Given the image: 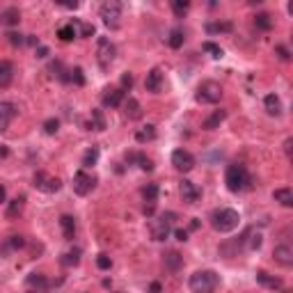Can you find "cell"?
I'll list each match as a JSON object with an SVG mask.
<instances>
[{
    "mask_svg": "<svg viewBox=\"0 0 293 293\" xmlns=\"http://www.w3.org/2000/svg\"><path fill=\"white\" fill-rule=\"evenodd\" d=\"M28 44H30V46H34V48H39V46H41V44H39V39H37L34 34H28Z\"/></svg>",
    "mask_w": 293,
    "mask_h": 293,
    "instance_id": "50",
    "label": "cell"
},
{
    "mask_svg": "<svg viewBox=\"0 0 293 293\" xmlns=\"http://www.w3.org/2000/svg\"><path fill=\"white\" fill-rule=\"evenodd\" d=\"M163 264H165V268H167V271L176 273L181 266H183V257H181L176 250H169V252L163 254Z\"/></svg>",
    "mask_w": 293,
    "mask_h": 293,
    "instance_id": "16",
    "label": "cell"
},
{
    "mask_svg": "<svg viewBox=\"0 0 293 293\" xmlns=\"http://www.w3.org/2000/svg\"><path fill=\"white\" fill-rule=\"evenodd\" d=\"M16 106L14 103H9V101H2L0 103V131H7L9 129V122L14 117H16Z\"/></svg>",
    "mask_w": 293,
    "mask_h": 293,
    "instance_id": "12",
    "label": "cell"
},
{
    "mask_svg": "<svg viewBox=\"0 0 293 293\" xmlns=\"http://www.w3.org/2000/svg\"><path fill=\"white\" fill-rule=\"evenodd\" d=\"M273 259L280 266H284V268H291L293 266V248H289V245H277V248L273 250Z\"/></svg>",
    "mask_w": 293,
    "mask_h": 293,
    "instance_id": "13",
    "label": "cell"
},
{
    "mask_svg": "<svg viewBox=\"0 0 293 293\" xmlns=\"http://www.w3.org/2000/svg\"><path fill=\"white\" fill-rule=\"evenodd\" d=\"M11 78H14V64H11L9 60H2V62H0V87H2V90L9 87Z\"/></svg>",
    "mask_w": 293,
    "mask_h": 293,
    "instance_id": "19",
    "label": "cell"
},
{
    "mask_svg": "<svg viewBox=\"0 0 293 293\" xmlns=\"http://www.w3.org/2000/svg\"><path fill=\"white\" fill-rule=\"evenodd\" d=\"M126 160H129V163H138V167L145 169V172H151V169H153L151 158H146L145 153H140V151H131V153H126Z\"/></svg>",
    "mask_w": 293,
    "mask_h": 293,
    "instance_id": "18",
    "label": "cell"
},
{
    "mask_svg": "<svg viewBox=\"0 0 293 293\" xmlns=\"http://www.w3.org/2000/svg\"><path fill=\"white\" fill-rule=\"evenodd\" d=\"M96 266H99L101 271H110V266H113V259H110L108 254H99V257H96Z\"/></svg>",
    "mask_w": 293,
    "mask_h": 293,
    "instance_id": "43",
    "label": "cell"
},
{
    "mask_svg": "<svg viewBox=\"0 0 293 293\" xmlns=\"http://www.w3.org/2000/svg\"><path fill=\"white\" fill-rule=\"evenodd\" d=\"M183 41H186V37H183V30L174 28V30H172V32H169V37H167V44L172 46V48H181V46H183Z\"/></svg>",
    "mask_w": 293,
    "mask_h": 293,
    "instance_id": "34",
    "label": "cell"
},
{
    "mask_svg": "<svg viewBox=\"0 0 293 293\" xmlns=\"http://www.w3.org/2000/svg\"><path fill=\"white\" fill-rule=\"evenodd\" d=\"M254 25H257L259 30H271L273 28L271 14H257V16H254Z\"/></svg>",
    "mask_w": 293,
    "mask_h": 293,
    "instance_id": "36",
    "label": "cell"
},
{
    "mask_svg": "<svg viewBox=\"0 0 293 293\" xmlns=\"http://www.w3.org/2000/svg\"><path fill=\"white\" fill-rule=\"evenodd\" d=\"M145 87H146V92L158 94L160 87H163V71H160V69H151V71L146 73V78H145Z\"/></svg>",
    "mask_w": 293,
    "mask_h": 293,
    "instance_id": "14",
    "label": "cell"
},
{
    "mask_svg": "<svg viewBox=\"0 0 293 293\" xmlns=\"http://www.w3.org/2000/svg\"><path fill=\"white\" fill-rule=\"evenodd\" d=\"M243 243H245V248L248 250H259L261 248V234L259 231L254 234V229H248L245 234H243Z\"/></svg>",
    "mask_w": 293,
    "mask_h": 293,
    "instance_id": "25",
    "label": "cell"
},
{
    "mask_svg": "<svg viewBox=\"0 0 293 293\" xmlns=\"http://www.w3.org/2000/svg\"><path fill=\"white\" fill-rule=\"evenodd\" d=\"M231 30H234V25H231L229 21H211V23H206V32H209V34L231 32Z\"/></svg>",
    "mask_w": 293,
    "mask_h": 293,
    "instance_id": "29",
    "label": "cell"
},
{
    "mask_svg": "<svg viewBox=\"0 0 293 293\" xmlns=\"http://www.w3.org/2000/svg\"><path fill=\"white\" fill-rule=\"evenodd\" d=\"M287 9H289V14H291V16H293V0H291V2H289V7H287Z\"/></svg>",
    "mask_w": 293,
    "mask_h": 293,
    "instance_id": "55",
    "label": "cell"
},
{
    "mask_svg": "<svg viewBox=\"0 0 293 293\" xmlns=\"http://www.w3.org/2000/svg\"><path fill=\"white\" fill-rule=\"evenodd\" d=\"M96 160H99V149L92 146V149H87L85 156H83V167H92V165H96Z\"/></svg>",
    "mask_w": 293,
    "mask_h": 293,
    "instance_id": "37",
    "label": "cell"
},
{
    "mask_svg": "<svg viewBox=\"0 0 293 293\" xmlns=\"http://www.w3.org/2000/svg\"><path fill=\"white\" fill-rule=\"evenodd\" d=\"M23 204H25V195H18L11 202H7V218H16L23 211Z\"/></svg>",
    "mask_w": 293,
    "mask_h": 293,
    "instance_id": "28",
    "label": "cell"
},
{
    "mask_svg": "<svg viewBox=\"0 0 293 293\" xmlns=\"http://www.w3.org/2000/svg\"><path fill=\"white\" fill-rule=\"evenodd\" d=\"M124 115L129 119H140L142 117V106H140V101H138V99H133V96H129V99H126L124 101Z\"/></svg>",
    "mask_w": 293,
    "mask_h": 293,
    "instance_id": "21",
    "label": "cell"
},
{
    "mask_svg": "<svg viewBox=\"0 0 293 293\" xmlns=\"http://www.w3.org/2000/svg\"><path fill=\"white\" fill-rule=\"evenodd\" d=\"M142 197H145L146 204H156V199H158V183H146V186L142 188Z\"/></svg>",
    "mask_w": 293,
    "mask_h": 293,
    "instance_id": "32",
    "label": "cell"
},
{
    "mask_svg": "<svg viewBox=\"0 0 293 293\" xmlns=\"http://www.w3.org/2000/svg\"><path fill=\"white\" fill-rule=\"evenodd\" d=\"M174 220H176V213H172V211H167V213L160 215L158 222L153 225V229H151L153 241H165V238L169 236V231H172V222H174Z\"/></svg>",
    "mask_w": 293,
    "mask_h": 293,
    "instance_id": "9",
    "label": "cell"
},
{
    "mask_svg": "<svg viewBox=\"0 0 293 293\" xmlns=\"http://www.w3.org/2000/svg\"><path fill=\"white\" fill-rule=\"evenodd\" d=\"M188 9H190V2H188V0H174V2H172V11H174L179 18L183 16Z\"/></svg>",
    "mask_w": 293,
    "mask_h": 293,
    "instance_id": "39",
    "label": "cell"
},
{
    "mask_svg": "<svg viewBox=\"0 0 293 293\" xmlns=\"http://www.w3.org/2000/svg\"><path fill=\"white\" fill-rule=\"evenodd\" d=\"M57 129H60V122H57V119H46L44 122V133L46 136H55Z\"/></svg>",
    "mask_w": 293,
    "mask_h": 293,
    "instance_id": "42",
    "label": "cell"
},
{
    "mask_svg": "<svg viewBox=\"0 0 293 293\" xmlns=\"http://www.w3.org/2000/svg\"><path fill=\"white\" fill-rule=\"evenodd\" d=\"M0 156H2V158H7V156H9V149H7V146H2V151H0Z\"/></svg>",
    "mask_w": 293,
    "mask_h": 293,
    "instance_id": "54",
    "label": "cell"
},
{
    "mask_svg": "<svg viewBox=\"0 0 293 293\" xmlns=\"http://www.w3.org/2000/svg\"><path fill=\"white\" fill-rule=\"evenodd\" d=\"M172 165H174L179 172H190L195 167V156L186 149H174L172 151Z\"/></svg>",
    "mask_w": 293,
    "mask_h": 293,
    "instance_id": "10",
    "label": "cell"
},
{
    "mask_svg": "<svg viewBox=\"0 0 293 293\" xmlns=\"http://www.w3.org/2000/svg\"><path fill=\"white\" fill-rule=\"evenodd\" d=\"M238 222H241V215L234 209H215L213 213H211V225H213V229L220 231V234L234 231L238 227Z\"/></svg>",
    "mask_w": 293,
    "mask_h": 293,
    "instance_id": "3",
    "label": "cell"
},
{
    "mask_svg": "<svg viewBox=\"0 0 293 293\" xmlns=\"http://www.w3.org/2000/svg\"><path fill=\"white\" fill-rule=\"evenodd\" d=\"M275 53L280 55V60H284V62H289V60H291V55H289V51L284 48V46H277V48H275Z\"/></svg>",
    "mask_w": 293,
    "mask_h": 293,
    "instance_id": "46",
    "label": "cell"
},
{
    "mask_svg": "<svg viewBox=\"0 0 293 293\" xmlns=\"http://www.w3.org/2000/svg\"><path fill=\"white\" fill-rule=\"evenodd\" d=\"M195 99H197L199 103L213 106V103H218L220 99H222V87H220L218 83H213V80H209V83H202L197 87V94H195Z\"/></svg>",
    "mask_w": 293,
    "mask_h": 293,
    "instance_id": "5",
    "label": "cell"
},
{
    "mask_svg": "<svg viewBox=\"0 0 293 293\" xmlns=\"http://www.w3.org/2000/svg\"><path fill=\"white\" fill-rule=\"evenodd\" d=\"M145 215H153V204H145Z\"/></svg>",
    "mask_w": 293,
    "mask_h": 293,
    "instance_id": "53",
    "label": "cell"
},
{
    "mask_svg": "<svg viewBox=\"0 0 293 293\" xmlns=\"http://www.w3.org/2000/svg\"><path fill=\"white\" fill-rule=\"evenodd\" d=\"M94 186H96V176H92V174H87L85 169H78L76 174H73V192L76 195H90L92 190H94Z\"/></svg>",
    "mask_w": 293,
    "mask_h": 293,
    "instance_id": "8",
    "label": "cell"
},
{
    "mask_svg": "<svg viewBox=\"0 0 293 293\" xmlns=\"http://www.w3.org/2000/svg\"><path fill=\"white\" fill-rule=\"evenodd\" d=\"M21 248H25V238L21 234H14V236H9L5 241V250H21Z\"/></svg>",
    "mask_w": 293,
    "mask_h": 293,
    "instance_id": "35",
    "label": "cell"
},
{
    "mask_svg": "<svg viewBox=\"0 0 293 293\" xmlns=\"http://www.w3.org/2000/svg\"><path fill=\"white\" fill-rule=\"evenodd\" d=\"M257 282L259 284H264V287H268V289H282V280L280 277H275V275H268L266 271H259L257 273Z\"/></svg>",
    "mask_w": 293,
    "mask_h": 293,
    "instance_id": "22",
    "label": "cell"
},
{
    "mask_svg": "<svg viewBox=\"0 0 293 293\" xmlns=\"http://www.w3.org/2000/svg\"><path fill=\"white\" fill-rule=\"evenodd\" d=\"M32 186L37 188V190L46 192V195H53V192H57L62 188V181L57 179V176L46 174V172H37V174L32 176Z\"/></svg>",
    "mask_w": 293,
    "mask_h": 293,
    "instance_id": "6",
    "label": "cell"
},
{
    "mask_svg": "<svg viewBox=\"0 0 293 293\" xmlns=\"http://www.w3.org/2000/svg\"><path fill=\"white\" fill-rule=\"evenodd\" d=\"M60 261H62L64 266H78V261H80V250L76 248V250H71V252H67Z\"/></svg>",
    "mask_w": 293,
    "mask_h": 293,
    "instance_id": "38",
    "label": "cell"
},
{
    "mask_svg": "<svg viewBox=\"0 0 293 293\" xmlns=\"http://www.w3.org/2000/svg\"><path fill=\"white\" fill-rule=\"evenodd\" d=\"M160 291H163V287H160L158 282H151V287H149V293H160Z\"/></svg>",
    "mask_w": 293,
    "mask_h": 293,
    "instance_id": "51",
    "label": "cell"
},
{
    "mask_svg": "<svg viewBox=\"0 0 293 293\" xmlns=\"http://www.w3.org/2000/svg\"><path fill=\"white\" fill-rule=\"evenodd\" d=\"M153 138H156V126H153V124H146V126H142L140 131H136V140L140 142V145L151 142Z\"/></svg>",
    "mask_w": 293,
    "mask_h": 293,
    "instance_id": "26",
    "label": "cell"
},
{
    "mask_svg": "<svg viewBox=\"0 0 293 293\" xmlns=\"http://www.w3.org/2000/svg\"><path fill=\"white\" fill-rule=\"evenodd\" d=\"M204 53H209L211 57H222V48H220L218 44H213V41H204Z\"/></svg>",
    "mask_w": 293,
    "mask_h": 293,
    "instance_id": "41",
    "label": "cell"
},
{
    "mask_svg": "<svg viewBox=\"0 0 293 293\" xmlns=\"http://www.w3.org/2000/svg\"><path fill=\"white\" fill-rule=\"evenodd\" d=\"M57 37L62 41H73L78 34H76V23H69V25H62V28H57Z\"/></svg>",
    "mask_w": 293,
    "mask_h": 293,
    "instance_id": "31",
    "label": "cell"
},
{
    "mask_svg": "<svg viewBox=\"0 0 293 293\" xmlns=\"http://www.w3.org/2000/svg\"><path fill=\"white\" fill-rule=\"evenodd\" d=\"M122 11H124L122 2H117V0H108V2H103V5H101L99 14H101L103 23H106L108 28L117 30L119 25H122Z\"/></svg>",
    "mask_w": 293,
    "mask_h": 293,
    "instance_id": "4",
    "label": "cell"
},
{
    "mask_svg": "<svg viewBox=\"0 0 293 293\" xmlns=\"http://www.w3.org/2000/svg\"><path fill=\"white\" fill-rule=\"evenodd\" d=\"M227 119V110H215L211 117H206L204 119V124H202V129H206V131H213V129H218L222 122Z\"/></svg>",
    "mask_w": 293,
    "mask_h": 293,
    "instance_id": "23",
    "label": "cell"
},
{
    "mask_svg": "<svg viewBox=\"0 0 293 293\" xmlns=\"http://www.w3.org/2000/svg\"><path fill=\"white\" fill-rule=\"evenodd\" d=\"M60 227H62L67 241H71V238L76 236V218H73V215H62V218H60Z\"/></svg>",
    "mask_w": 293,
    "mask_h": 293,
    "instance_id": "24",
    "label": "cell"
},
{
    "mask_svg": "<svg viewBox=\"0 0 293 293\" xmlns=\"http://www.w3.org/2000/svg\"><path fill=\"white\" fill-rule=\"evenodd\" d=\"M5 37H7V41H9L11 46H23V44H28V37H23L21 32H7Z\"/></svg>",
    "mask_w": 293,
    "mask_h": 293,
    "instance_id": "40",
    "label": "cell"
},
{
    "mask_svg": "<svg viewBox=\"0 0 293 293\" xmlns=\"http://www.w3.org/2000/svg\"><path fill=\"white\" fill-rule=\"evenodd\" d=\"M188 287L192 293H213L220 287V275L213 271H197L190 275Z\"/></svg>",
    "mask_w": 293,
    "mask_h": 293,
    "instance_id": "2",
    "label": "cell"
},
{
    "mask_svg": "<svg viewBox=\"0 0 293 293\" xmlns=\"http://www.w3.org/2000/svg\"><path fill=\"white\" fill-rule=\"evenodd\" d=\"M126 101L124 90H108V94L103 96V106L106 108H119Z\"/></svg>",
    "mask_w": 293,
    "mask_h": 293,
    "instance_id": "17",
    "label": "cell"
},
{
    "mask_svg": "<svg viewBox=\"0 0 293 293\" xmlns=\"http://www.w3.org/2000/svg\"><path fill=\"white\" fill-rule=\"evenodd\" d=\"M25 287L32 289V291H46V289L51 287L48 284V280H46V275H41V273H30L28 277H25Z\"/></svg>",
    "mask_w": 293,
    "mask_h": 293,
    "instance_id": "15",
    "label": "cell"
},
{
    "mask_svg": "<svg viewBox=\"0 0 293 293\" xmlns=\"http://www.w3.org/2000/svg\"><path fill=\"white\" fill-rule=\"evenodd\" d=\"M284 151H287L289 160H291V163H293V138H289V140L284 142Z\"/></svg>",
    "mask_w": 293,
    "mask_h": 293,
    "instance_id": "48",
    "label": "cell"
},
{
    "mask_svg": "<svg viewBox=\"0 0 293 293\" xmlns=\"http://www.w3.org/2000/svg\"><path fill=\"white\" fill-rule=\"evenodd\" d=\"M179 192H181V197H183L186 204H197L199 199H202V188H199L197 183L188 181V179H183L179 183Z\"/></svg>",
    "mask_w": 293,
    "mask_h": 293,
    "instance_id": "11",
    "label": "cell"
},
{
    "mask_svg": "<svg viewBox=\"0 0 293 293\" xmlns=\"http://www.w3.org/2000/svg\"><path fill=\"white\" fill-rule=\"evenodd\" d=\"M48 55V48H46V46H39V48H37V57H46Z\"/></svg>",
    "mask_w": 293,
    "mask_h": 293,
    "instance_id": "52",
    "label": "cell"
},
{
    "mask_svg": "<svg viewBox=\"0 0 293 293\" xmlns=\"http://www.w3.org/2000/svg\"><path fill=\"white\" fill-rule=\"evenodd\" d=\"M264 106H266V110H268V115H280L282 113V103H280V99H277L275 94H268L264 99Z\"/></svg>",
    "mask_w": 293,
    "mask_h": 293,
    "instance_id": "30",
    "label": "cell"
},
{
    "mask_svg": "<svg viewBox=\"0 0 293 293\" xmlns=\"http://www.w3.org/2000/svg\"><path fill=\"white\" fill-rule=\"evenodd\" d=\"M273 199L280 202L282 206H287V209H293V190L291 188H277V190H273Z\"/></svg>",
    "mask_w": 293,
    "mask_h": 293,
    "instance_id": "20",
    "label": "cell"
},
{
    "mask_svg": "<svg viewBox=\"0 0 293 293\" xmlns=\"http://www.w3.org/2000/svg\"><path fill=\"white\" fill-rule=\"evenodd\" d=\"M225 183L231 192H243L252 186V176L250 172L245 169V165L241 163H231L227 167V174H225Z\"/></svg>",
    "mask_w": 293,
    "mask_h": 293,
    "instance_id": "1",
    "label": "cell"
},
{
    "mask_svg": "<svg viewBox=\"0 0 293 293\" xmlns=\"http://www.w3.org/2000/svg\"><path fill=\"white\" fill-rule=\"evenodd\" d=\"M122 87H124V90H131V87H133V76H131V73H124V76H122Z\"/></svg>",
    "mask_w": 293,
    "mask_h": 293,
    "instance_id": "47",
    "label": "cell"
},
{
    "mask_svg": "<svg viewBox=\"0 0 293 293\" xmlns=\"http://www.w3.org/2000/svg\"><path fill=\"white\" fill-rule=\"evenodd\" d=\"M69 73H71V78L69 80H73L76 85H85V76H83V69L80 67H76L73 71H69Z\"/></svg>",
    "mask_w": 293,
    "mask_h": 293,
    "instance_id": "45",
    "label": "cell"
},
{
    "mask_svg": "<svg viewBox=\"0 0 293 293\" xmlns=\"http://www.w3.org/2000/svg\"><path fill=\"white\" fill-rule=\"evenodd\" d=\"M174 236H176V241L186 243V241H188V231H186V229H176V231H174Z\"/></svg>",
    "mask_w": 293,
    "mask_h": 293,
    "instance_id": "49",
    "label": "cell"
},
{
    "mask_svg": "<svg viewBox=\"0 0 293 293\" xmlns=\"http://www.w3.org/2000/svg\"><path fill=\"white\" fill-rule=\"evenodd\" d=\"M0 18H2V25H18V21H21V14H18L16 7H7V9H2Z\"/></svg>",
    "mask_w": 293,
    "mask_h": 293,
    "instance_id": "27",
    "label": "cell"
},
{
    "mask_svg": "<svg viewBox=\"0 0 293 293\" xmlns=\"http://www.w3.org/2000/svg\"><path fill=\"white\" fill-rule=\"evenodd\" d=\"M90 129L92 131H106V119H103V113L101 110H92V122H90Z\"/></svg>",
    "mask_w": 293,
    "mask_h": 293,
    "instance_id": "33",
    "label": "cell"
},
{
    "mask_svg": "<svg viewBox=\"0 0 293 293\" xmlns=\"http://www.w3.org/2000/svg\"><path fill=\"white\" fill-rule=\"evenodd\" d=\"M73 23H76V25L80 28V37H92V34L96 32L92 23H78V21H73Z\"/></svg>",
    "mask_w": 293,
    "mask_h": 293,
    "instance_id": "44",
    "label": "cell"
},
{
    "mask_svg": "<svg viewBox=\"0 0 293 293\" xmlns=\"http://www.w3.org/2000/svg\"><path fill=\"white\" fill-rule=\"evenodd\" d=\"M115 55H117V48H115L113 41L108 37H99V41H96V60H99V64L106 69L115 60Z\"/></svg>",
    "mask_w": 293,
    "mask_h": 293,
    "instance_id": "7",
    "label": "cell"
}]
</instances>
